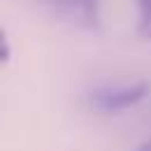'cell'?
Segmentation results:
<instances>
[{"label": "cell", "instance_id": "obj_5", "mask_svg": "<svg viewBox=\"0 0 151 151\" xmlns=\"http://www.w3.org/2000/svg\"><path fill=\"white\" fill-rule=\"evenodd\" d=\"M135 151H151V139H147V142H142V144H139V147H137Z\"/></svg>", "mask_w": 151, "mask_h": 151}, {"label": "cell", "instance_id": "obj_4", "mask_svg": "<svg viewBox=\"0 0 151 151\" xmlns=\"http://www.w3.org/2000/svg\"><path fill=\"white\" fill-rule=\"evenodd\" d=\"M7 58H9V42H7L5 30L0 28V65H2V63H7Z\"/></svg>", "mask_w": 151, "mask_h": 151}, {"label": "cell", "instance_id": "obj_1", "mask_svg": "<svg viewBox=\"0 0 151 151\" xmlns=\"http://www.w3.org/2000/svg\"><path fill=\"white\" fill-rule=\"evenodd\" d=\"M149 93L144 81H128V84H107L95 88L88 95V105L100 114H119L142 102Z\"/></svg>", "mask_w": 151, "mask_h": 151}, {"label": "cell", "instance_id": "obj_2", "mask_svg": "<svg viewBox=\"0 0 151 151\" xmlns=\"http://www.w3.org/2000/svg\"><path fill=\"white\" fill-rule=\"evenodd\" d=\"M72 5L77 7V14L86 23H95L98 21V5H95V0H72Z\"/></svg>", "mask_w": 151, "mask_h": 151}, {"label": "cell", "instance_id": "obj_3", "mask_svg": "<svg viewBox=\"0 0 151 151\" xmlns=\"http://www.w3.org/2000/svg\"><path fill=\"white\" fill-rule=\"evenodd\" d=\"M139 7V33L151 37V0H137Z\"/></svg>", "mask_w": 151, "mask_h": 151}]
</instances>
